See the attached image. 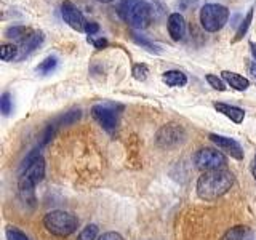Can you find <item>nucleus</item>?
Listing matches in <instances>:
<instances>
[{"instance_id": "obj_18", "label": "nucleus", "mask_w": 256, "mask_h": 240, "mask_svg": "<svg viewBox=\"0 0 256 240\" xmlns=\"http://www.w3.org/2000/svg\"><path fill=\"white\" fill-rule=\"evenodd\" d=\"M132 38H133V42L136 45H141L142 48H146V50L149 52H154V53H160L162 50L158 48V45H156L152 40H149L148 37H144V36H140V34H136V32H133L132 34Z\"/></svg>"}, {"instance_id": "obj_21", "label": "nucleus", "mask_w": 256, "mask_h": 240, "mask_svg": "<svg viewBox=\"0 0 256 240\" xmlns=\"http://www.w3.org/2000/svg\"><path fill=\"white\" fill-rule=\"evenodd\" d=\"M252 21H253V8H250V10H248L246 16L242 20V22H240V26H238V29H237V32H236L234 42H238L240 38H244V36L246 34L248 28H250Z\"/></svg>"}, {"instance_id": "obj_30", "label": "nucleus", "mask_w": 256, "mask_h": 240, "mask_svg": "<svg viewBox=\"0 0 256 240\" xmlns=\"http://www.w3.org/2000/svg\"><path fill=\"white\" fill-rule=\"evenodd\" d=\"M100 30V26L96 22H93V21H86V24H85V32L88 36H93V34H96V32Z\"/></svg>"}, {"instance_id": "obj_5", "label": "nucleus", "mask_w": 256, "mask_h": 240, "mask_svg": "<svg viewBox=\"0 0 256 240\" xmlns=\"http://www.w3.org/2000/svg\"><path fill=\"white\" fill-rule=\"evenodd\" d=\"M200 24L206 32L221 30L229 20V10L220 4H206L200 10Z\"/></svg>"}, {"instance_id": "obj_17", "label": "nucleus", "mask_w": 256, "mask_h": 240, "mask_svg": "<svg viewBox=\"0 0 256 240\" xmlns=\"http://www.w3.org/2000/svg\"><path fill=\"white\" fill-rule=\"evenodd\" d=\"M32 34H34V30L29 28H24V26H12L5 30V37L12 38V40H18L21 44L24 40H28Z\"/></svg>"}, {"instance_id": "obj_23", "label": "nucleus", "mask_w": 256, "mask_h": 240, "mask_svg": "<svg viewBox=\"0 0 256 240\" xmlns=\"http://www.w3.org/2000/svg\"><path fill=\"white\" fill-rule=\"evenodd\" d=\"M96 236H98V226L96 224H88L80 230L77 240H96Z\"/></svg>"}, {"instance_id": "obj_9", "label": "nucleus", "mask_w": 256, "mask_h": 240, "mask_svg": "<svg viewBox=\"0 0 256 240\" xmlns=\"http://www.w3.org/2000/svg\"><path fill=\"white\" fill-rule=\"evenodd\" d=\"M184 136L182 128L178 125H165L164 128H160V132L157 133V144L162 148H170L178 144Z\"/></svg>"}, {"instance_id": "obj_13", "label": "nucleus", "mask_w": 256, "mask_h": 240, "mask_svg": "<svg viewBox=\"0 0 256 240\" xmlns=\"http://www.w3.org/2000/svg\"><path fill=\"white\" fill-rule=\"evenodd\" d=\"M214 109L221 112L222 116L229 117L232 122H236V124H242L245 118L244 109H240L237 106H230V104H226V102H214Z\"/></svg>"}, {"instance_id": "obj_6", "label": "nucleus", "mask_w": 256, "mask_h": 240, "mask_svg": "<svg viewBox=\"0 0 256 240\" xmlns=\"http://www.w3.org/2000/svg\"><path fill=\"white\" fill-rule=\"evenodd\" d=\"M196 165L200 168L202 172H213V170H221V168L226 165L228 158L222 152L212 149V148H204L200 149L196 157Z\"/></svg>"}, {"instance_id": "obj_20", "label": "nucleus", "mask_w": 256, "mask_h": 240, "mask_svg": "<svg viewBox=\"0 0 256 240\" xmlns=\"http://www.w3.org/2000/svg\"><path fill=\"white\" fill-rule=\"evenodd\" d=\"M0 56H2L4 61H12V60H18L20 56V46H16L13 44H5L0 48Z\"/></svg>"}, {"instance_id": "obj_26", "label": "nucleus", "mask_w": 256, "mask_h": 240, "mask_svg": "<svg viewBox=\"0 0 256 240\" xmlns=\"http://www.w3.org/2000/svg\"><path fill=\"white\" fill-rule=\"evenodd\" d=\"M0 108H2V114L4 116H10L13 110V102H12V96L10 93H4L2 98H0Z\"/></svg>"}, {"instance_id": "obj_25", "label": "nucleus", "mask_w": 256, "mask_h": 240, "mask_svg": "<svg viewBox=\"0 0 256 240\" xmlns=\"http://www.w3.org/2000/svg\"><path fill=\"white\" fill-rule=\"evenodd\" d=\"M5 234H6L8 240H30L22 230H20L18 228H14V226H8L5 229Z\"/></svg>"}, {"instance_id": "obj_11", "label": "nucleus", "mask_w": 256, "mask_h": 240, "mask_svg": "<svg viewBox=\"0 0 256 240\" xmlns=\"http://www.w3.org/2000/svg\"><path fill=\"white\" fill-rule=\"evenodd\" d=\"M168 32H170L172 38L176 40V42L184 38V34H186V21H184L182 14L172 13L168 16Z\"/></svg>"}, {"instance_id": "obj_24", "label": "nucleus", "mask_w": 256, "mask_h": 240, "mask_svg": "<svg viewBox=\"0 0 256 240\" xmlns=\"http://www.w3.org/2000/svg\"><path fill=\"white\" fill-rule=\"evenodd\" d=\"M132 74H133V77L138 80V82H144V80L148 78V76H149V68L146 66V64H134L133 66V69H132Z\"/></svg>"}, {"instance_id": "obj_12", "label": "nucleus", "mask_w": 256, "mask_h": 240, "mask_svg": "<svg viewBox=\"0 0 256 240\" xmlns=\"http://www.w3.org/2000/svg\"><path fill=\"white\" fill-rule=\"evenodd\" d=\"M44 38H45V36H44V32H34L28 40H24V42L21 44V46H20V56H18V60H22V58H26V56H29L32 52H36L37 48L42 45V42H44Z\"/></svg>"}, {"instance_id": "obj_33", "label": "nucleus", "mask_w": 256, "mask_h": 240, "mask_svg": "<svg viewBox=\"0 0 256 240\" xmlns=\"http://www.w3.org/2000/svg\"><path fill=\"white\" fill-rule=\"evenodd\" d=\"M252 172H253V176H254V181H256V158L253 162V166H252Z\"/></svg>"}, {"instance_id": "obj_32", "label": "nucleus", "mask_w": 256, "mask_h": 240, "mask_svg": "<svg viewBox=\"0 0 256 240\" xmlns=\"http://www.w3.org/2000/svg\"><path fill=\"white\" fill-rule=\"evenodd\" d=\"M250 50H252V54H253V58L256 60V44H250Z\"/></svg>"}, {"instance_id": "obj_19", "label": "nucleus", "mask_w": 256, "mask_h": 240, "mask_svg": "<svg viewBox=\"0 0 256 240\" xmlns=\"http://www.w3.org/2000/svg\"><path fill=\"white\" fill-rule=\"evenodd\" d=\"M56 66H58V60H56V56H48V58H45L42 62L38 64V66L36 68V70L38 72V74L46 76V74H50V72H53L56 69Z\"/></svg>"}, {"instance_id": "obj_1", "label": "nucleus", "mask_w": 256, "mask_h": 240, "mask_svg": "<svg viewBox=\"0 0 256 240\" xmlns=\"http://www.w3.org/2000/svg\"><path fill=\"white\" fill-rule=\"evenodd\" d=\"M45 176V160L40 156V149L29 152L22 162V174L18 181L20 196L26 204L34 205L36 202V184L40 182Z\"/></svg>"}, {"instance_id": "obj_7", "label": "nucleus", "mask_w": 256, "mask_h": 240, "mask_svg": "<svg viewBox=\"0 0 256 240\" xmlns=\"http://www.w3.org/2000/svg\"><path fill=\"white\" fill-rule=\"evenodd\" d=\"M92 116L106 132L109 133L116 132L118 118H117L116 109H112L110 104H94L92 108Z\"/></svg>"}, {"instance_id": "obj_10", "label": "nucleus", "mask_w": 256, "mask_h": 240, "mask_svg": "<svg viewBox=\"0 0 256 240\" xmlns=\"http://www.w3.org/2000/svg\"><path fill=\"white\" fill-rule=\"evenodd\" d=\"M210 140L218 146L221 150L228 152L230 157H234L237 160H242L244 158V150L240 148V144L232 140V138H228V136H221V134H216V133H212L210 134Z\"/></svg>"}, {"instance_id": "obj_4", "label": "nucleus", "mask_w": 256, "mask_h": 240, "mask_svg": "<svg viewBox=\"0 0 256 240\" xmlns=\"http://www.w3.org/2000/svg\"><path fill=\"white\" fill-rule=\"evenodd\" d=\"M44 226L50 234L56 237H68L78 228V220L69 212L64 210H53L45 214Z\"/></svg>"}, {"instance_id": "obj_14", "label": "nucleus", "mask_w": 256, "mask_h": 240, "mask_svg": "<svg viewBox=\"0 0 256 240\" xmlns=\"http://www.w3.org/2000/svg\"><path fill=\"white\" fill-rule=\"evenodd\" d=\"M222 78L226 80L228 85H230L234 90H238V92H245L248 86H250V80L242 77L240 74H236V72H230V70H222L221 72Z\"/></svg>"}, {"instance_id": "obj_29", "label": "nucleus", "mask_w": 256, "mask_h": 240, "mask_svg": "<svg viewBox=\"0 0 256 240\" xmlns=\"http://www.w3.org/2000/svg\"><path fill=\"white\" fill-rule=\"evenodd\" d=\"M98 240H124V237L120 236L118 232L110 230V232H104V234H102Z\"/></svg>"}, {"instance_id": "obj_16", "label": "nucleus", "mask_w": 256, "mask_h": 240, "mask_svg": "<svg viewBox=\"0 0 256 240\" xmlns=\"http://www.w3.org/2000/svg\"><path fill=\"white\" fill-rule=\"evenodd\" d=\"M162 80L168 86H184L188 84V77L181 70H166L162 76Z\"/></svg>"}, {"instance_id": "obj_27", "label": "nucleus", "mask_w": 256, "mask_h": 240, "mask_svg": "<svg viewBox=\"0 0 256 240\" xmlns=\"http://www.w3.org/2000/svg\"><path fill=\"white\" fill-rule=\"evenodd\" d=\"M206 82L210 84L214 88V90H218V92H224V90H226V85H224L222 80L218 78L216 76H213V74H208L206 76Z\"/></svg>"}, {"instance_id": "obj_31", "label": "nucleus", "mask_w": 256, "mask_h": 240, "mask_svg": "<svg viewBox=\"0 0 256 240\" xmlns=\"http://www.w3.org/2000/svg\"><path fill=\"white\" fill-rule=\"evenodd\" d=\"M250 72H252V76L256 78V62H252L250 64Z\"/></svg>"}, {"instance_id": "obj_22", "label": "nucleus", "mask_w": 256, "mask_h": 240, "mask_svg": "<svg viewBox=\"0 0 256 240\" xmlns=\"http://www.w3.org/2000/svg\"><path fill=\"white\" fill-rule=\"evenodd\" d=\"M80 117H82V110H80V109H72V110L66 112V114L61 116L58 120H56L54 125H70V124L77 122Z\"/></svg>"}, {"instance_id": "obj_8", "label": "nucleus", "mask_w": 256, "mask_h": 240, "mask_svg": "<svg viewBox=\"0 0 256 240\" xmlns=\"http://www.w3.org/2000/svg\"><path fill=\"white\" fill-rule=\"evenodd\" d=\"M61 16H62L64 22H68L72 29L85 30L86 21L84 18V13L80 12L74 4L69 2V0H66V2L61 4Z\"/></svg>"}, {"instance_id": "obj_2", "label": "nucleus", "mask_w": 256, "mask_h": 240, "mask_svg": "<svg viewBox=\"0 0 256 240\" xmlns=\"http://www.w3.org/2000/svg\"><path fill=\"white\" fill-rule=\"evenodd\" d=\"M232 184H234V174L228 170L204 172L197 181V196L206 202H213L226 194Z\"/></svg>"}, {"instance_id": "obj_28", "label": "nucleus", "mask_w": 256, "mask_h": 240, "mask_svg": "<svg viewBox=\"0 0 256 240\" xmlns=\"http://www.w3.org/2000/svg\"><path fill=\"white\" fill-rule=\"evenodd\" d=\"M86 40H88V44H92L94 48H98V50H102V48H106L109 45V42L104 37H98V38H96L93 36H88Z\"/></svg>"}, {"instance_id": "obj_3", "label": "nucleus", "mask_w": 256, "mask_h": 240, "mask_svg": "<svg viewBox=\"0 0 256 240\" xmlns=\"http://www.w3.org/2000/svg\"><path fill=\"white\" fill-rule=\"evenodd\" d=\"M152 13L154 8L148 0H122L118 5V14L134 29L148 28L152 21Z\"/></svg>"}, {"instance_id": "obj_15", "label": "nucleus", "mask_w": 256, "mask_h": 240, "mask_svg": "<svg viewBox=\"0 0 256 240\" xmlns=\"http://www.w3.org/2000/svg\"><path fill=\"white\" fill-rule=\"evenodd\" d=\"M221 240H254V234L250 228L246 226H236L230 228Z\"/></svg>"}, {"instance_id": "obj_34", "label": "nucleus", "mask_w": 256, "mask_h": 240, "mask_svg": "<svg viewBox=\"0 0 256 240\" xmlns=\"http://www.w3.org/2000/svg\"><path fill=\"white\" fill-rule=\"evenodd\" d=\"M98 2H101V4H109V2H112V0H98Z\"/></svg>"}]
</instances>
